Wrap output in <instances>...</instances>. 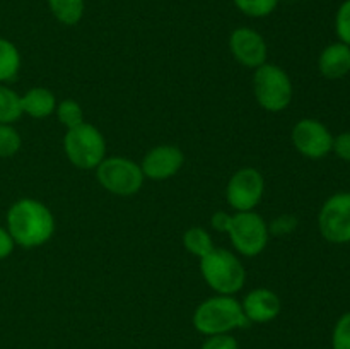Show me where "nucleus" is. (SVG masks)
Wrapping results in <instances>:
<instances>
[{
  "label": "nucleus",
  "instance_id": "5",
  "mask_svg": "<svg viewBox=\"0 0 350 349\" xmlns=\"http://www.w3.org/2000/svg\"><path fill=\"white\" fill-rule=\"evenodd\" d=\"M64 151L67 159L79 170H96L106 157V139L98 127L84 122L67 130Z\"/></svg>",
  "mask_w": 350,
  "mask_h": 349
},
{
  "label": "nucleus",
  "instance_id": "1",
  "mask_svg": "<svg viewBox=\"0 0 350 349\" xmlns=\"http://www.w3.org/2000/svg\"><path fill=\"white\" fill-rule=\"evenodd\" d=\"M5 228L16 245L36 248L53 236L55 218L43 202L24 197L9 207Z\"/></svg>",
  "mask_w": 350,
  "mask_h": 349
},
{
  "label": "nucleus",
  "instance_id": "7",
  "mask_svg": "<svg viewBox=\"0 0 350 349\" xmlns=\"http://www.w3.org/2000/svg\"><path fill=\"white\" fill-rule=\"evenodd\" d=\"M228 235L239 255L256 257L269 245V222L255 211L236 212Z\"/></svg>",
  "mask_w": 350,
  "mask_h": 349
},
{
  "label": "nucleus",
  "instance_id": "22",
  "mask_svg": "<svg viewBox=\"0 0 350 349\" xmlns=\"http://www.w3.org/2000/svg\"><path fill=\"white\" fill-rule=\"evenodd\" d=\"M23 146L21 133L10 123H0V157H12Z\"/></svg>",
  "mask_w": 350,
  "mask_h": 349
},
{
  "label": "nucleus",
  "instance_id": "9",
  "mask_svg": "<svg viewBox=\"0 0 350 349\" xmlns=\"http://www.w3.org/2000/svg\"><path fill=\"white\" fill-rule=\"evenodd\" d=\"M318 228L327 242L350 243V194L340 192L328 198L318 216Z\"/></svg>",
  "mask_w": 350,
  "mask_h": 349
},
{
  "label": "nucleus",
  "instance_id": "29",
  "mask_svg": "<svg viewBox=\"0 0 350 349\" xmlns=\"http://www.w3.org/2000/svg\"><path fill=\"white\" fill-rule=\"evenodd\" d=\"M14 246L16 243H14L12 236L9 235L7 228L0 226V260H5L14 252Z\"/></svg>",
  "mask_w": 350,
  "mask_h": 349
},
{
  "label": "nucleus",
  "instance_id": "19",
  "mask_svg": "<svg viewBox=\"0 0 350 349\" xmlns=\"http://www.w3.org/2000/svg\"><path fill=\"white\" fill-rule=\"evenodd\" d=\"M23 116L21 94H17L9 86L0 84V123H14Z\"/></svg>",
  "mask_w": 350,
  "mask_h": 349
},
{
  "label": "nucleus",
  "instance_id": "6",
  "mask_svg": "<svg viewBox=\"0 0 350 349\" xmlns=\"http://www.w3.org/2000/svg\"><path fill=\"white\" fill-rule=\"evenodd\" d=\"M96 178L106 192L120 197L135 195L146 180L140 164L123 156H106L96 168Z\"/></svg>",
  "mask_w": 350,
  "mask_h": 349
},
{
  "label": "nucleus",
  "instance_id": "8",
  "mask_svg": "<svg viewBox=\"0 0 350 349\" xmlns=\"http://www.w3.org/2000/svg\"><path fill=\"white\" fill-rule=\"evenodd\" d=\"M265 192V180L256 168H241L236 171L226 187L228 204L236 212L255 211L256 205L262 202Z\"/></svg>",
  "mask_w": 350,
  "mask_h": 349
},
{
  "label": "nucleus",
  "instance_id": "28",
  "mask_svg": "<svg viewBox=\"0 0 350 349\" xmlns=\"http://www.w3.org/2000/svg\"><path fill=\"white\" fill-rule=\"evenodd\" d=\"M231 221H232V214H228V212L224 211H219L211 218V226L212 229H215L217 233H228L229 226H231Z\"/></svg>",
  "mask_w": 350,
  "mask_h": 349
},
{
  "label": "nucleus",
  "instance_id": "14",
  "mask_svg": "<svg viewBox=\"0 0 350 349\" xmlns=\"http://www.w3.org/2000/svg\"><path fill=\"white\" fill-rule=\"evenodd\" d=\"M318 68L323 77L332 79H342L350 72V47L342 43H332L321 51L320 58H318Z\"/></svg>",
  "mask_w": 350,
  "mask_h": 349
},
{
  "label": "nucleus",
  "instance_id": "12",
  "mask_svg": "<svg viewBox=\"0 0 350 349\" xmlns=\"http://www.w3.org/2000/svg\"><path fill=\"white\" fill-rule=\"evenodd\" d=\"M185 154L178 146L163 144L156 146L144 156L140 168L144 177L154 181H164L173 178L183 168Z\"/></svg>",
  "mask_w": 350,
  "mask_h": 349
},
{
  "label": "nucleus",
  "instance_id": "13",
  "mask_svg": "<svg viewBox=\"0 0 350 349\" xmlns=\"http://www.w3.org/2000/svg\"><path fill=\"white\" fill-rule=\"evenodd\" d=\"M241 307L250 324H269L280 315L282 301L269 287H256L243 298Z\"/></svg>",
  "mask_w": 350,
  "mask_h": 349
},
{
  "label": "nucleus",
  "instance_id": "2",
  "mask_svg": "<svg viewBox=\"0 0 350 349\" xmlns=\"http://www.w3.org/2000/svg\"><path fill=\"white\" fill-rule=\"evenodd\" d=\"M193 327L198 334H231L236 328L248 327L250 322L243 311L241 301L228 294H215L202 301L193 311Z\"/></svg>",
  "mask_w": 350,
  "mask_h": 349
},
{
  "label": "nucleus",
  "instance_id": "25",
  "mask_svg": "<svg viewBox=\"0 0 350 349\" xmlns=\"http://www.w3.org/2000/svg\"><path fill=\"white\" fill-rule=\"evenodd\" d=\"M200 349H239V342L232 334L208 335L202 342Z\"/></svg>",
  "mask_w": 350,
  "mask_h": 349
},
{
  "label": "nucleus",
  "instance_id": "23",
  "mask_svg": "<svg viewBox=\"0 0 350 349\" xmlns=\"http://www.w3.org/2000/svg\"><path fill=\"white\" fill-rule=\"evenodd\" d=\"M332 348L350 349V311L342 315L332 332Z\"/></svg>",
  "mask_w": 350,
  "mask_h": 349
},
{
  "label": "nucleus",
  "instance_id": "24",
  "mask_svg": "<svg viewBox=\"0 0 350 349\" xmlns=\"http://www.w3.org/2000/svg\"><path fill=\"white\" fill-rule=\"evenodd\" d=\"M335 31L337 36L340 38L342 43L350 47V0H345L337 10L335 16Z\"/></svg>",
  "mask_w": 350,
  "mask_h": 349
},
{
  "label": "nucleus",
  "instance_id": "10",
  "mask_svg": "<svg viewBox=\"0 0 350 349\" xmlns=\"http://www.w3.org/2000/svg\"><path fill=\"white\" fill-rule=\"evenodd\" d=\"M297 153L310 159H321L334 149V135L321 122L314 118H303L293 127L291 133Z\"/></svg>",
  "mask_w": 350,
  "mask_h": 349
},
{
  "label": "nucleus",
  "instance_id": "20",
  "mask_svg": "<svg viewBox=\"0 0 350 349\" xmlns=\"http://www.w3.org/2000/svg\"><path fill=\"white\" fill-rule=\"evenodd\" d=\"M55 115H57L58 122L67 130L84 123V112H82L81 105L75 99H64V101L57 103Z\"/></svg>",
  "mask_w": 350,
  "mask_h": 349
},
{
  "label": "nucleus",
  "instance_id": "4",
  "mask_svg": "<svg viewBox=\"0 0 350 349\" xmlns=\"http://www.w3.org/2000/svg\"><path fill=\"white\" fill-rule=\"evenodd\" d=\"M253 94L265 112H284L293 101V81L282 67L267 62L262 67L255 68Z\"/></svg>",
  "mask_w": 350,
  "mask_h": 349
},
{
  "label": "nucleus",
  "instance_id": "16",
  "mask_svg": "<svg viewBox=\"0 0 350 349\" xmlns=\"http://www.w3.org/2000/svg\"><path fill=\"white\" fill-rule=\"evenodd\" d=\"M21 51L7 38L0 36V84L14 81L21 70Z\"/></svg>",
  "mask_w": 350,
  "mask_h": 349
},
{
  "label": "nucleus",
  "instance_id": "18",
  "mask_svg": "<svg viewBox=\"0 0 350 349\" xmlns=\"http://www.w3.org/2000/svg\"><path fill=\"white\" fill-rule=\"evenodd\" d=\"M183 246L191 255L198 257V259H202V257H205L208 252L215 248L211 233L207 229L200 228V226H193V228L185 231Z\"/></svg>",
  "mask_w": 350,
  "mask_h": 349
},
{
  "label": "nucleus",
  "instance_id": "26",
  "mask_svg": "<svg viewBox=\"0 0 350 349\" xmlns=\"http://www.w3.org/2000/svg\"><path fill=\"white\" fill-rule=\"evenodd\" d=\"M296 228H297V219L294 218L293 214L279 216V218H275L269 224L270 235H277V236L291 235Z\"/></svg>",
  "mask_w": 350,
  "mask_h": 349
},
{
  "label": "nucleus",
  "instance_id": "21",
  "mask_svg": "<svg viewBox=\"0 0 350 349\" xmlns=\"http://www.w3.org/2000/svg\"><path fill=\"white\" fill-rule=\"evenodd\" d=\"M236 9L248 17H267L277 9L280 0H232Z\"/></svg>",
  "mask_w": 350,
  "mask_h": 349
},
{
  "label": "nucleus",
  "instance_id": "15",
  "mask_svg": "<svg viewBox=\"0 0 350 349\" xmlns=\"http://www.w3.org/2000/svg\"><path fill=\"white\" fill-rule=\"evenodd\" d=\"M21 108L23 115L31 116V118L43 120L48 118L57 109V98L48 88H31L21 96Z\"/></svg>",
  "mask_w": 350,
  "mask_h": 349
},
{
  "label": "nucleus",
  "instance_id": "17",
  "mask_svg": "<svg viewBox=\"0 0 350 349\" xmlns=\"http://www.w3.org/2000/svg\"><path fill=\"white\" fill-rule=\"evenodd\" d=\"M46 2L55 19L65 26H75L84 16V0H46Z\"/></svg>",
  "mask_w": 350,
  "mask_h": 349
},
{
  "label": "nucleus",
  "instance_id": "11",
  "mask_svg": "<svg viewBox=\"0 0 350 349\" xmlns=\"http://www.w3.org/2000/svg\"><path fill=\"white\" fill-rule=\"evenodd\" d=\"M229 48L238 64L253 70L267 64L269 58L265 38L252 27H236L229 36Z\"/></svg>",
  "mask_w": 350,
  "mask_h": 349
},
{
  "label": "nucleus",
  "instance_id": "27",
  "mask_svg": "<svg viewBox=\"0 0 350 349\" xmlns=\"http://www.w3.org/2000/svg\"><path fill=\"white\" fill-rule=\"evenodd\" d=\"M334 151L340 159L350 163V132H342L340 135L334 137Z\"/></svg>",
  "mask_w": 350,
  "mask_h": 349
},
{
  "label": "nucleus",
  "instance_id": "3",
  "mask_svg": "<svg viewBox=\"0 0 350 349\" xmlns=\"http://www.w3.org/2000/svg\"><path fill=\"white\" fill-rule=\"evenodd\" d=\"M200 272L215 294L234 296L246 283V270L239 257L226 248H214L200 259Z\"/></svg>",
  "mask_w": 350,
  "mask_h": 349
}]
</instances>
